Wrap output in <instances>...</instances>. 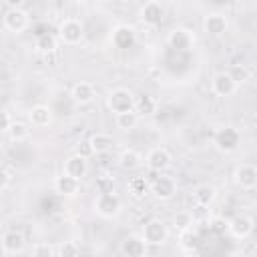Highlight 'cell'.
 Listing matches in <instances>:
<instances>
[{
	"instance_id": "6da1fadb",
	"label": "cell",
	"mask_w": 257,
	"mask_h": 257,
	"mask_svg": "<svg viewBox=\"0 0 257 257\" xmlns=\"http://www.w3.org/2000/svg\"><path fill=\"white\" fill-rule=\"evenodd\" d=\"M135 102H137V96L133 94V90L128 88H112L106 96V106L114 112V114H120V112H126V110H135Z\"/></svg>"
},
{
	"instance_id": "7a4b0ae2",
	"label": "cell",
	"mask_w": 257,
	"mask_h": 257,
	"mask_svg": "<svg viewBox=\"0 0 257 257\" xmlns=\"http://www.w3.org/2000/svg\"><path fill=\"white\" fill-rule=\"evenodd\" d=\"M122 209V201L114 191H106V193H98L96 201H94V211L104 217V219H114Z\"/></svg>"
},
{
	"instance_id": "3957f363",
	"label": "cell",
	"mask_w": 257,
	"mask_h": 257,
	"mask_svg": "<svg viewBox=\"0 0 257 257\" xmlns=\"http://www.w3.org/2000/svg\"><path fill=\"white\" fill-rule=\"evenodd\" d=\"M241 145V133L235 128V126H223L215 133V147L229 155V153H235Z\"/></svg>"
},
{
	"instance_id": "277c9868",
	"label": "cell",
	"mask_w": 257,
	"mask_h": 257,
	"mask_svg": "<svg viewBox=\"0 0 257 257\" xmlns=\"http://www.w3.org/2000/svg\"><path fill=\"white\" fill-rule=\"evenodd\" d=\"M143 239L147 241V245H153V247L165 245L169 239V229L161 219H149L143 227Z\"/></svg>"
},
{
	"instance_id": "5b68a950",
	"label": "cell",
	"mask_w": 257,
	"mask_h": 257,
	"mask_svg": "<svg viewBox=\"0 0 257 257\" xmlns=\"http://www.w3.org/2000/svg\"><path fill=\"white\" fill-rule=\"evenodd\" d=\"M58 36L64 44H70V46L80 44V40L84 38V26L76 18H64L58 26Z\"/></svg>"
},
{
	"instance_id": "8992f818",
	"label": "cell",
	"mask_w": 257,
	"mask_h": 257,
	"mask_svg": "<svg viewBox=\"0 0 257 257\" xmlns=\"http://www.w3.org/2000/svg\"><path fill=\"white\" fill-rule=\"evenodd\" d=\"M151 193H153V197L159 199V201H169V199H173L175 193H177V183H175L173 177L161 175V177H157V179L151 183Z\"/></svg>"
},
{
	"instance_id": "52a82bcc",
	"label": "cell",
	"mask_w": 257,
	"mask_h": 257,
	"mask_svg": "<svg viewBox=\"0 0 257 257\" xmlns=\"http://www.w3.org/2000/svg\"><path fill=\"white\" fill-rule=\"evenodd\" d=\"M30 24V18H28V12H24L22 8H8L6 16H4V26L6 30L10 32H24Z\"/></svg>"
},
{
	"instance_id": "ba28073f",
	"label": "cell",
	"mask_w": 257,
	"mask_h": 257,
	"mask_svg": "<svg viewBox=\"0 0 257 257\" xmlns=\"http://www.w3.org/2000/svg\"><path fill=\"white\" fill-rule=\"evenodd\" d=\"M171 161H173V157H171V153L165 147H155L147 155V167L151 171H157V173L167 171L171 167Z\"/></svg>"
},
{
	"instance_id": "9c48e42d",
	"label": "cell",
	"mask_w": 257,
	"mask_h": 257,
	"mask_svg": "<svg viewBox=\"0 0 257 257\" xmlns=\"http://www.w3.org/2000/svg\"><path fill=\"white\" fill-rule=\"evenodd\" d=\"M167 42H169L171 48H175L179 52H187V50L193 48L195 38H193V34L187 28H173L169 32V36H167Z\"/></svg>"
},
{
	"instance_id": "30bf717a",
	"label": "cell",
	"mask_w": 257,
	"mask_h": 257,
	"mask_svg": "<svg viewBox=\"0 0 257 257\" xmlns=\"http://www.w3.org/2000/svg\"><path fill=\"white\" fill-rule=\"evenodd\" d=\"M237 82L231 78L229 72H217L211 80V90L217 94V96H231L237 92Z\"/></svg>"
},
{
	"instance_id": "8fae6325",
	"label": "cell",
	"mask_w": 257,
	"mask_h": 257,
	"mask_svg": "<svg viewBox=\"0 0 257 257\" xmlns=\"http://www.w3.org/2000/svg\"><path fill=\"white\" fill-rule=\"evenodd\" d=\"M227 28H229V20H227V16L221 14V12H211V14H207L205 20H203V30H205L209 36H221V34L227 32Z\"/></svg>"
},
{
	"instance_id": "7c38bea8",
	"label": "cell",
	"mask_w": 257,
	"mask_h": 257,
	"mask_svg": "<svg viewBox=\"0 0 257 257\" xmlns=\"http://www.w3.org/2000/svg\"><path fill=\"white\" fill-rule=\"evenodd\" d=\"M255 229V223L249 215H235L231 221H229V233L237 239H247Z\"/></svg>"
},
{
	"instance_id": "4fadbf2b",
	"label": "cell",
	"mask_w": 257,
	"mask_h": 257,
	"mask_svg": "<svg viewBox=\"0 0 257 257\" xmlns=\"http://www.w3.org/2000/svg\"><path fill=\"white\" fill-rule=\"evenodd\" d=\"M163 16H165V10H163L161 2H157V0L147 2L141 8V22L147 26H159L163 22Z\"/></svg>"
},
{
	"instance_id": "5bb4252c",
	"label": "cell",
	"mask_w": 257,
	"mask_h": 257,
	"mask_svg": "<svg viewBox=\"0 0 257 257\" xmlns=\"http://www.w3.org/2000/svg\"><path fill=\"white\" fill-rule=\"evenodd\" d=\"M24 235L20 231H6L2 235V253L4 255H18L24 251Z\"/></svg>"
},
{
	"instance_id": "9a60e30c",
	"label": "cell",
	"mask_w": 257,
	"mask_h": 257,
	"mask_svg": "<svg viewBox=\"0 0 257 257\" xmlns=\"http://www.w3.org/2000/svg\"><path fill=\"white\" fill-rule=\"evenodd\" d=\"M54 191L58 195H62V197H74L80 191V181L70 177V175H66V173H62V175H58L54 179Z\"/></svg>"
},
{
	"instance_id": "2e32d148",
	"label": "cell",
	"mask_w": 257,
	"mask_h": 257,
	"mask_svg": "<svg viewBox=\"0 0 257 257\" xmlns=\"http://www.w3.org/2000/svg\"><path fill=\"white\" fill-rule=\"evenodd\" d=\"M62 173H66V175H70V177H74V179L80 181L88 173V159H84V157H80V155L74 153L72 157H68L64 161V171Z\"/></svg>"
},
{
	"instance_id": "e0dca14e",
	"label": "cell",
	"mask_w": 257,
	"mask_h": 257,
	"mask_svg": "<svg viewBox=\"0 0 257 257\" xmlns=\"http://www.w3.org/2000/svg\"><path fill=\"white\" fill-rule=\"evenodd\" d=\"M118 249H120V253L124 257H143L147 253V241L143 237L131 235V237H126V239L120 241V247Z\"/></svg>"
},
{
	"instance_id": "ac0fdd59",
	"label": "cell",
	"mask_w": 257,
	"mask_h": 257,
	"mask_svg": "<svg viewBox=\"0 0 257 257\" xmlns=\"http://www.w3.org/2000/svg\"><path fill=\"white\" fill-rule=\"evenodd\" d=\"M235 183L241 189H255L257 187V167H253V165H239L235 169Z\"/></svg>"
},
{
	"instance_id": "d6986e66",
	"label": "cell",
	"mask_w": 257,
	"mask_h": 257,
	"mask_svg": "<svg viewBox=\"0 0 257 257\" xmlns=\"http://www.w3.org/2000/svg\"><path fill=\"white\" fill-rule=\"evenodd\" d=\"M135 42H137V34H135L133 26L120 24V26H116L112 30V44L116 48H131Z\"/></svg>"
},
{
	"instance_id": "ffe728a7",
	"label": "cell",
	"mask_w": 257,
	"mask_h": 257,
	"mask_svg": "<svg viewBox=\"0 0 257 257\" xmlns=\"http://www.w3.org/2000/svg\"><path fill=\"white\" fill-rule=\"evenodd\" d=\"M70 98L74 100V104H80V106L90 104V102L94 100V86H92L90 82L80 80V82H76V84L72 86V90H70Z\"/></svg>"
},
{
	"instance_id": "44dd1931",
	"label": "cell",
	"mask_w": 257,
	"mask_h": 257,
	"mask_svg": "<svg viewBox=\"0 0 257 257\" xmlns=\"http://www.w3.org/2000/svg\"><path fill=\"white\" fill-rule=\"evenodd\" d=\"M28 120L32 126H38V128H44L52 122V110L46 106V104H36L30 108L28 112Z\"/></svg>"
},
{
	"instance_id": "7402d4cb",
	"label": "cell",
	"mask_w": 257,
	"mask_h": 257,
	"mask_svg": "<svg viewBox=\"0 0 257 257\" xmlns=\"http://www.w3.org/2000/svg\"><path fill=\"white\" fill-rule=\"evenodd\" d=\"M141 165H143V157L135 149H124L118 155V167L122 171H137Z\"/></svg>"
},
{
	"instance_id": "603a6c76",
	"label": "cell",
	"mask_w": 257,
	"mask_h": 257,
	"mask_svg": "<svg viewBox=\"0 0 257 257\" xmlns=\"http://www.w3.org/2000/svg\"><path fill=\"white\" fill-rule=\"evenodd\" d=\"M90 145L94 149V155H102V153H108L112 147H114V139L106 133H94L90 139Z\"/></svg>"
},
{
	"instance_id": "cb8c5ba5",
	"label": "cell",
	"mask_w": 257,
	"mask_h": 257,
	"mask_svg": "<svg viewBox=\"0 0 257 257\" xmlns=\"http://www.w3.org/2000/svg\"><path fill=\"white\" fill-rule=\"evenodd\" d=\"M135 110H137V112H139V116H143V118L153 116V114L157 112V102H155V98H153V96H149V94H141V96H137Z\"/></svg>"
},
{
	"instance_id": "d4e9b609",
	"label": "cell",
	"mask_w": 257,
	"mask_h": 257,
	"mask_svg": "<svg viewBox=\"0 0 257 257\" xmlns=\"http://www.w3.org/2000/svg\"><path fill=\"white\" fill-rule=\"evenodd\" d=\"M179 247L185 253H197L199 247V237L197 233H193V229H183L179 231Z\"/></svg>"
},
{
	"instance_id": "484cf974",
	"label": "cell",
	"mask_w": 257,
	"mask_h": 257,
	"mask_svg": "<svg viewBox=\"0 0 257 257\" xmlns=\"http://www.w3.org/2000/svg\"><path fill=\"white\" fill-rule=\"evenodd\" d=\"M128 193L135 199H143V197H147L151 193V185H149V181L145 177H133L128 181Z\"/></svg>"
},
{
	"instance_id": "4316f807",
	"label": "cell",
	"mask_w": 257,
	"mask_h": 257,
	"mask_svg": "<svg viewBox=\"0 0 257 257\" xmlns=\"http://www.w3.org/2000/svg\"><path fill=\"white\" fill-rule=\"evenodd\" d=\"M193 199L195 203H203V205H211L217 199V191L213 185H199L193 191Z\"/></svg>"
},
{
	"instance_id": "83f0119b",
	"label": "cell",
	"mask_w": 257,
	"mask_h": 257,
	"mask_svg": "<svg viewBox=\"0 0 257 257\" xmlns=\"http://www.w3.org/2000/svg\"><path fill=\"white\" fill-rule=\"evenodd\" d=\"M56 46H58V42H56V38L52 36V34H38V38H36V42H34V48H36V52H40V54H52L54 50H56Z\"/></svg>"
},
{
	"instance_id": "f1b7e54d",
	"label": "cell",
	"mask_w": 257,
	"mask_h": 257,
	"mask_svg": "<svg viewBox=\"0 0 257 257\" xmlns=\"http://www.w3.org/2000/svg\"><path fill=\"white\" fill-rule=\"evenodd\" d=\"M137 122H139V112H137V110H126V112L116 114V126L122 128V131L135 128Z\"/></svg>"
},
{
	"instance_id": "f546056e",
	"label": "cell",
	"mask_w": 257,
	"mask_h": 257,
	"mask_svg": "<svg viewBox=\"0 0 257 257\" xmlns=\"http://www.w3.org/2000/svg\"><path fill=\"white\" fill-rule=\"evenodd\" d=\"M28 126L24 124V122H20V120H14L12 122V126L8 128V139L12 141V143H20V141H24V139H28Z\"/></svg>"
},
{
	"instance_id": "4dcf8cb0",
	"label": "cell",
	"mask_w": 257,
	"mask_h": 257,
	"mask_svg": "<svg viewBox=\"0 0 257 257\" xmlns=\"http://www.w3.org/2000/svg\"><path fill=\"white\" fill-rule=\"evenodd\" d=\"M191 217H193V223H209L211 221V209L209 205H203V203H195V207L191 209Z\"/></svg>"
},
{
	"instance_id": "1f68e13d",
	"label": "cell",
	"mask_w": 257,
	"mask_h": 257,
	"mask_svg": "<svg viewBox=\"0 0 257 257\" xmlns=\"http://www.w3.org/2000/svg\"><path fill=\"white\" fill-rule=\"evenodd\" d=\"M229 74H231V78H233L237 84H243V82H247V80L251 78V70H249L245 64H231Z\"/></svg>"
},
{
	"instance_id": "d6a6232c",
	"label": "cell",
	"mask_w": 257,
	"mask_h": 257,
	"mask_svg": "<svg viewBox=\"0 0 257 257\" xmlns=\"http://www.w3.org/2000/svg\"><path fill=\"white\" fill-rule=\"evenodd\" d=\"M78 253H80V249H78V245L74 241H64V243H60L56 247V255L58 257H76Z\"/></svg>"
},
{
	"instance_id": "836d02e7",
	"label": "cell",
	"mask_w": 257,
	"mask_h": 257,
	"mask_svg": "<svg viewBox=\"0 0 257 257\" xmlns=\"http://www.w3.org/2000/svg\"><path fill=\"white\" fill-rule=\"evenodd\" d=\"M173 223H175V227H177L179 231H183V229H191V225H193L191 211H179V213L173 217Z\"/></svg>"
},
{
	"instance_id": "e575fe53",
	"label": "cell",
	"mask_w": 257,
	"mask_h": 257,
	"mask_svg": "<svg viewBox=\"0 0 257 257\" xmlns=\"http://www.w3.org/2000/svg\"><path fill=\"white\" fill-rule=\"evenodd\" d=\"M30 255L32 257H52V255H56V249L50 247L48 243H38L30 249Z\"/></svg>"
},
{
	"instance_id": "d590c367",
	"label": "cell",
	"mask_w": 257,
	"mask_h": 257,
	"mask_svg": "<svg viewBox=\"0 0 257 257\" xmlns=\"http://www.w3.org/2000/svg\"><path fill=\"white\" fill-rule=\"evenodd\" d=\"M209 227H211V231H213V233L223 235V233H227V231H229V221H225L223 217H211Z\"/></svg>"
},
{
	"instance_id": "8d00e7d4",
	"label": "cell",
	"mask_w": 257,
	"mask_h": 257,
	"mask_svg": "<svg viewBox=\"0 0 257 257\" xmlns=\"http://www.w3.org/2000/svg\"><path fill=\"white\" fill-rule=\"evenodd\" d=\"M76 155H80V157H84V159L92 157V155H94V149H92L90 141H82V143H78V145H76Z\"/></svg>"
},
{
	"instance_id": "74e56055",
	"label": "cell",
	"mask_w": 257,
	"mask_h": 257,
	"mask_svg": "<svg viewBox=\"0 0 257 257\" xmlns=\"http://www.w3.org/2000/svg\"><path fill=\"white\" fill-rule=\"evenodd\" d=\"M10 181H12V173H10V171L4 167V169H2V183H0V191H2V193L8 189Z\"/></svg>"
},
{
	"instance_id": "f35d334b",
	"label": "cell",
	"mask_w": 257,
	"mask_h": 257,
	"mask_svg": "<svg viewBox=\"0 0 257 257\" xmlns=\"http://www.w3.org/2000/svg\"><path fill=\"white\" fill-rule=\"evenodd\" d=\"M12 122H14V120L10 118V112L4 110V112H2V133H8V128L12 126Z\"/></svg>"
},
{
	"instance_id": "ab89813d",
	"label": "cell",
	"mask_w": 257,
	"mask_h": 257,
	"mask_svg": "<svg viewBox=\"0 0 257 257\" xmlns=\"http://www.w3.org/2000/svg\"><path fill=\"white\" fill-rule=\"evenodd\" d=\"M4 4H6L8 8H20V6L24 4V0H4Z\"/></svg>"
},
{
	"instance_id": "60d3db41",
	"label": "cell",
	"mask_w": 257,
	"mask_h": 257,
	"mask_svg": "<svg viewBox=\"0 0 257 257\" xmlns=\"http://www.w3.org/2000/svg\"><path fill=\"white\" fill-rule=\"evenodd\" d=\"M253 124H255V128H257V114L253 116Z\"/></svg>"
},
{
	"instance_id": "b9f144b4",
	"label": "cell",
	"mask_w": 257,
	"mask_h": 257,
	"mask_svg": "<svg viewBox=\"0 0 257 257\" xmlns=\"http://www.w3.org/2000/svg\"><path fill=\"white\" fill-rule=\"evenodd\" d=\"M122 2H126V4H128V2H137V0H122Z\"/></svg>"
},
{
	"instance_id": "7bdbcfd3",
	"label": "cell",
	"mask_w": 257,
	"mask_h": 257,
	"mask_svg": "<svg viewBox=\"0 0 257 257\" xmlns=\"http://www.w3.org/2000/svg\"><path fill=\"white\" fill-rule=\"evenodd\" d=\"M74 2H86V0H74Z\"/></svg>"
},
{
	"instance_id": "ee69618b",
	"label": "cell",
	"mask_w": 257,
	"mask_h": 257,
	"mask_svg": "<svg viewBox=\"0 0 257 257\" xmlns=\"http://www.w3.org/2000/svg\"><path fill=\"white\" fill-rule=\"evenodd\" d=\"M102 2H106V0H102Z\"/></svg>"
},
{
	"instance_id": "f6af8a7d",
	"label": "cell",
	"mask_w": 257,
	"mask_h": 257,
	"mask_svg": "<svg viewBox=\"0 0 257 257\" xmlns=\"http://www.w3.org/2000/svg\"><path fill=\"white\" fill-rule=\"evenodd\" d=\"M255 2H257V0H255Z\"/></svg>"
}]
</instances>
